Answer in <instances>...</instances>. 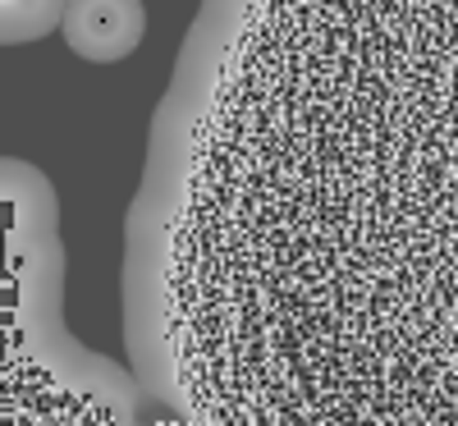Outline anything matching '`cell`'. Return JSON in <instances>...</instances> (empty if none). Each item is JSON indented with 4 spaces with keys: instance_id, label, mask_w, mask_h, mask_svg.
<instances>
[{
    "instance_id": "cell-1",
    "label": "cell",
    "mask_w": 458,
    "mask_h": 426,
    "mask_svg": "<svg viewBox=\"0 0 458 426\" xmlns=\"http://www.w3.org/2000/svg\"><path fill=\"white\" fill-rule=\"evenodd\" d=\"M174 261L308 376L458 426V0H257Z\"/></svg>"
},
{
    "instance_id": "cell-2",
    "label": "cell",
    "mask_w": 458,
    "mask_h": 426,
    "mask_svg": "<svg viewBox=\"0 0 458 426\" xmlns=\"http://www.w3.org/2000/svg\"><path fill=\"white\" fill-rule=\"evenodd\" d=\"M147 14L138 0H69L64 42L92 64H110L138 47Z\"/></svg>"
}]
</instances>
